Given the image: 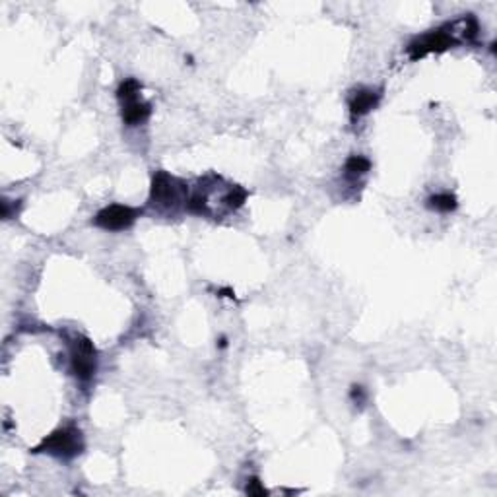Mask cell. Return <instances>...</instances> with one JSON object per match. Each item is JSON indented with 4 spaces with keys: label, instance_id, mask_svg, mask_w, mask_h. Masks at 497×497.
Wrapping results in <instances>:
<instances>
[{
    "label": "cell",
    "instance_id": "6da1fadb",
    "mask_svg": "<svg viewBox=\"0 0 497 497\" xmlns=\"http://www.w3.org/2000/svg\"><path fill=\"white\" fill-rule=\"evenodd\" d=\"M208 179V177H206ZM200 181V187L194 189L193 193H189V200H187V212L196 214V216H212V196L218 191V183L222 181L220 177H216V185L208 187V181ZM247 200V191L239 185H225L223 191L218 194V206H222L223 216L229 212L239 210Z\"/></svg>",
    "mask_w": 497,
    "mask_h": 497
},
{
    "label": "cell",
    "instance_id": "7a4b0ae2",
    "mask_svg": "<svg viewBox=\"0 0 497 497\" xmlns=\"http://www.w3.org/2000/svg\"><path fill=\"white\" fill-rule=\"evenodd\" d=\"M187 200H189L187 183L167 171L153 173L148 204L156 208V212L175 214L181 208H187Z\"/></svg>",
    "mask_w": 497,
    "mask_h": 497
},
{
    "label": "cell",
    "instance_id": "3957f363",
    "mask_svg": "<svg viewBox=\"0 0 497 497\" xmlns=\"http://www.w3.org/2000/svg\"><path fill=\"white\" fill-rule=\"evenodd\" d=\"M82 451H84V437L80 429L74 426L61 427L53 431L51 435L45 437L39 445L33 449V453H47L62 460L78 457Z\"/></svg>",
    "mask_w": 497,
    "mask_h": 497
},
{
    "label": "cell",
    "instance_id": "277c9868",
    "mask_svg": "<svg viewBox=\"0 0 497 497\" xmlns=\"http://www.w3.org/2000/svg\"><path fill=\"white\" fill-rule=\"evenodd\" d=\"M97 369V352L90 338L74 336L71 342V371L82 383H90Z\"/></svg>",
    "mask_w": 497,
    "mask_h": 497
},
{
    "label": "cell",
    "instance_id": "5b68a950",
    "mask_svg": "<svg viewBox=\"0 0 497 497\" xmlns=\"http://www.w3.org/2000/svg\"><path fill=\"white\" fill-rule=\"evenodd\" d=\"M455 45H458V43L453 37L449 24H445V26H441L437 30L427 31L424 35L416 37L408 45L406 53H408L410 61H420V59H424L427 55L443 53L447 49H451V47H455Z\"/></svg>",
    "mask_w": 497,
    "mask_h": 497
},
{
    "label": "cell",
    "instance_id": "8992f818",
    "mask_svg": "<svg viewBox=\"0 0 497 497\" xmlns=\"http://www.w3.org/2000/svg\"><path fill=\"white\" fill-rule=\"evenodd\" d=\"M142 210L140 208H132V206H124V204H111L105 206L93 218V225L105 229V232H124L132 227V223L140 218Z\"/></svg>",
    "mask_w": 497,
    "mask_h": 497
},
{
    "label": "cell",
    "instance_id": "52a82bcc",
    "mask_svg": "<svg viewBox=\"0 0 497 497\" xmlns=\"http://www.w3.org/2000/svg\"><path fill=\"white\" fill-rule=\"evenodd\" d=\"M381 102V92L379 90H373V88H359L355 90L350 95L348 100V109H350V115L354 119H359L364 117L367 113H371L375 109L377 105Z\"/></svg>",
    "mask_w": 497,
    "mask_h": 497
},
{
    "label": "cell",
    "instance_id": "ba28073f",
    "mask_svg": "<svg viewBox=\"0 0 497 497\" xmlns=\"http://www.w3.org/2000/svg\"><path fill=\"white\" fill-rule=\"evenodd\" d=\"M150 115H152V105L148 102H144L142 97H138V100H134V102L122 103L121 105L122 122H124L126 126H138V124L148 121Z\"/></svg>",
    "mask_w": 497,
    "mask_h": 497
},
{
    "label": "cell",
    "instance_id": "9c48e42d",
    "mask_svg": "<svg viewBox=\"0 0 497 497\" xmlns=\"http://www.w3.org/2000/svg\"><path fill=\"white\" fill-rule=\"evenodd\" d=\"M369 169H371V162L367 160L366 156H350L344 163V175L346 179H350V181L364 177Z\"/></svg>",
    "mask_w": 497,
    "mask_h": 497
},
{
    "label": "cell",
    "instance_id": "30bf717a",
    "mask_svg": "<svg viewBox=\"0 0 497 497\" xmlns=\"http://www.w3.org/2000/svg\"><path fill=\"white\" fill-rule=\"evenodd\" d=\"M427 208L433 210V212L449 214L453 210H457V196L451 193H439L433 194L427 198Z\"/></svg>",
    "mask_w": 497,
    "mask_h": 497
},
{
    "label": "cell",
    "instance_id": "8fae6325",
    "mask_svg": "<svg viewBox=\"0 0 497 497\" xmlns=\"http://www.w3.org/2000/svg\"><path fill=\"white\" fill-rule=\"evenodd\" d=\"M140 92H142V84L136 80V78H126V80L121 82L119 90H117V100L119 103H129L134 102L140 97Z\"/></svg>",
    "mask_w": 497,
    "mask_h": 497
},
{
    "label": "cell",
    "instance_id": "7c38bea8",
    "mask_svg": "<svg viewBox=\"0 0 497 497\" xmlns=\"http://www.w3.org/2000/svg\"><path fill=\"white\" fill-rule=\"evenodd\" d=\"M245 494H247V496H253V497L268 496L266 487L263 486V482H261L259 478H249V480H247V486H245Z\"/></svg>",
    "mask_w": 497,
    "mask_h": 497
},
{
    "label": "cell",
    "instance_id": "4fadbf2b",
    "mask_svg": "<svg viewBox=\"0 0 497 497\" xmlns=\"http://www.w3.org/2000/svg\"><path fill=\"white\" fill-rule=\"evenodd\" d=\"M18 206H20V204H12L10 200H2V218H4V220L12 218V214L18 212Z\"/></svg>",
    "mask_w": 497,
    "mask_h": 497
},
{
    "label": "cell",
    "instance_id": "5bb4252c",
    "mask_svg": "<svg viewBox=\"0 0 497 497\" xmlns=\"http://www.w3.org/2000/svg\"><path fill=\"white\" fill-rule=\"evenodd\" d=\"M350 398L357 402V404H362L364 400H366V391H364V386L359 385H354L352 386V391H350Z\"/></svg>",
    "mask_w": 497,
    "mask_h": 497
},
{
    "label": "cell",
    "instance_id": "9a60e30c",
    "mask_svg": "<svg viewBox=\"0 0 497 497\" xmlns=\"http://www.w3.org/2000/svg\"><path fill=\"white\" fill-rule=\"evenodd\" d=\"M218 295H220V297H229V299H234L235 297L234 290H229V288H223V290H220V292H218Z\"/></svg>",
    "mask_w": 497,
    "mask_h": 497
},
{
    "label": "cell",
    "instance_id": "2e32d148",
    "mask_svg": "<svg viewBox=\"0 0 497 497\" xmlns=\"http://www.w3.org/2000/svg\"><path fill=\"white\" fill-rule=\"evenodd\" d=\"M227 346V338L225 336H222L220 340H218V348H225Z\"/></svg>",
    "mask_w": 497,
    "mask_h": 497
}]
</instances>
